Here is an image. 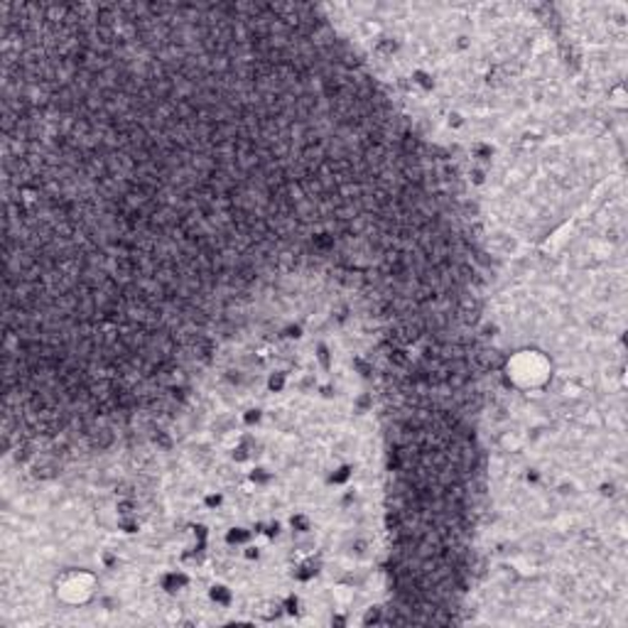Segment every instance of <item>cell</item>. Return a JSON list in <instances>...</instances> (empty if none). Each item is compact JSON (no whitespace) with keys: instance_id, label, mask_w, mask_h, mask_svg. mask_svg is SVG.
<instances>
[{"instance_id":"obj_1","label":"cell","mask_w":628,"mask_h":628,"mask_svg":"<svg viewBox=\"0 0 628 628\" xmlns=\"http://www.w3.org/2000/svg\"><path fill=\"white\" fill-rule=\"evenodd\" d=\"M553 359L533 347L513 351L505 361V379L519 391H543L553 381Z\"/></svg>"},{"instance_id":"obj_2","label":"cell","mask_w":628,"mask_h":628,"mask_svg":"<svg viewBox=\"0 0 628 628\" xmlns=\"http://www.w3.org/2000/svg\"><path fill=\"white\" fill-rule=\"evenodd\" d=\"M98 580L86 570H67L55 580V594L65 606H86L96 596Z\"/></svg>"}]
</instances>
